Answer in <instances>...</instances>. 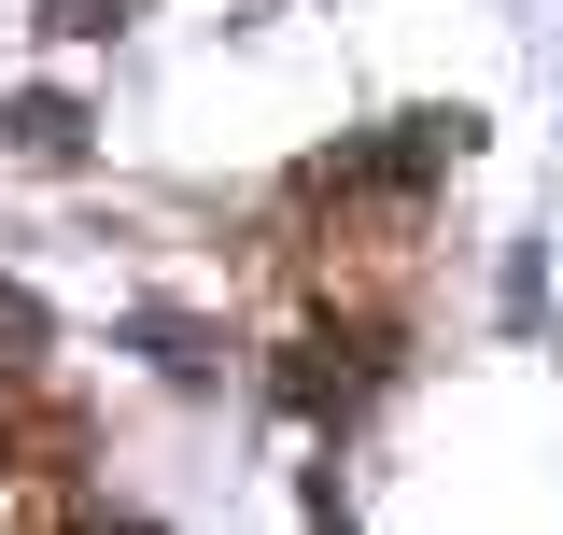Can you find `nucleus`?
I'll use <instances>...</instances> for the list:
<instances>
[{"label": "nucleus", "instance_id": "1", "mask_svg": "<svg viewBox=\"0 0 563 535\" xmlns=\"http://www.w3.org/2000/svg\"><path fill=\"white\" fill-rule=\"evenodd\" d=\"M0 141H14L29 170H85V99H57V85H29V99L0 113Z\"/></svg>", "mask_w": 563, "mask_h": 535}, {"label": "nucleus", "instance_id": "2", "mask_svg": "<svg viewBox=\"0 0 563 535\" xmlns=\"http://www.w3.org/2000/svg\"><path fill=\"white\" fill-rule=\"evenodd\" d=\"M128 14H141V0H43V29H57V43H113Z\"/></svg>", "mask_w": 563, "mask_h": 535}, {"label": "nucleus", "instance_id": "3", "mask_svg": "<svg viewBox=\"0 0 563 535\" xmlns=\"http://www.w3.org/2000/svg\"><path fill=\"white\" fill-rule=\"evenodd\" d=\"M14 352H43V296H29V282H0V367H14Z\"/></svg>", "mask_w": 563, "mask_h": 535}, {"label": "nucleus", "instance_id": "4", "mask_svg": "<svg viewBox=\"0 0 563 535\" xmlns=\"http://www.w3.org/2000/svg\"><path fill=\"white\" fill-rule=\"evenodd\" d=\"M310 507H324V535H352V522H339V493H310Z\"/></svg>", "mask_w": 563, "mask_h": 535}]
</instances>
